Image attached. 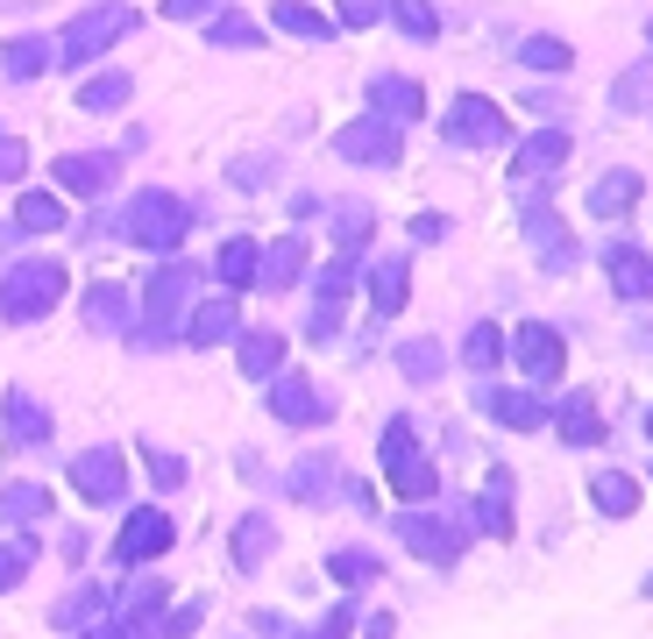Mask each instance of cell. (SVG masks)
Instances as JSON below:
<instances>
[{
	"label": "cell",
	"mask_w": 653,
	"mask_h": 639,
	"mask_svg": "<svg viewBox=\"0 0 653 639\" xmlns=\"http://www.w3.org/2000/svg\"><path fill=\"white\" fill-rule=\"evenodd\" d=\"M518 363H526L533 377H555V369H561L555 334H547V327H526V334H518Z\"/></svg>",
	"instance_id": "1"
},
{
	"label": "cell",
	"mask_w": 653,
	"mask_h": 639,
	"mask_svg": "<svg viewBox=\"0 0 653 639\" xmlns=\"http://www.w3.org/2000/svg\"><path fill=\"white\" fill-rule=\"evenodd\" d=\"M590 497H597V512H611V518L640 512V483H632V476H597V483H590Z\"/></svg>",
	"instance_id": "2"
},
{
	"label": "cell",
	"mask_w": 653,
	"mask_h": 639,
	"mask_svg": "<svg viewBox=\"0 0 653 639\" xmlns=\"http://www.w3.org/2000/svg\"><path fill=\"white\" fill-rule=\"evenodd\" d=\"M618 292L653 298V263H646V256H618Z\"/></svg>",
	"instance_id": "3"
},
{
	"label": "cell",
	"mask_w": 653,
	"mask_h": 639,
	"mask_svg": "<svg viewBox=\"0 0 653 639\" xmlns=\"http://www.w3.org/2000/svg\"><path fill=\"white\" fill-rule=\"evenodd\" d=\"M561 433H568V441H582V448H590L597 433H604V419H597L590 406H568V412H561Z\"/></svg>",
	"instance_id": "4"
},
{
	"label": "cell",
	"mask_w": 653,
	"mask_h": 639,
	"mask_svg": "<svg viewBox=\"0 0 653 639\" xmlns=\"http://www.w3.org/2000/svg\"><path fill=\"white\" fill-rule=\"evenodd\" d=\"M491 412L505 419V427H540V406H533V398H512V391L491 398Z\"/></svg>",
	"instance_id": "5"
},
{
	"label": "cell",
	"mask_w": 653,
	"mask_h": 639,
	"mask_svg": "<svg viewBox=\"0 0 653 639\" xmlns=\"http://www.w3.org/2000/svg\"><path fill=\"white\" fill-rule=\"evenodd\" d=\"M149 547H164V518H143V526L122 541V554H149Z\"/></svg>",
	"instance_id": "6"
},
{
	"label": "cell",
	"mask_w": 653,
	"mask_h": 639,
	"mask_svg": "<svg viewBox=\"0 0 653 639\" xmlns=\"http://www.w3.org/2000/svg\"><path fill=\"white\" fill-rule=\"evenodd\" d=\"M625 199H632V178H611V185H597V207H625Z\"/></svg>",
	"instance_id": "7"
},
{
	"label": "cell",
	"mask_w": 653,
	"mask_h": 639,
	"mask_svg": "<svg viewBox=\"0 0 653 639\" xmlns=\"http://www.w3.org/2000/svg\"><path fill=\"white\" fill-rule=\"evenodd\" d=\"M646 433H653V419H646Z\"/></svg>",
	"instance_id": "8"
}]
</instances>
